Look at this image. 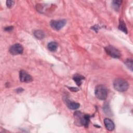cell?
Returning <instances> with one entry per match:
<instances>
[{"instance_id": "cell-1", "label": "cell", "mask_w": 133, "mask_h": 133, "mask_svg": "<svg viewBox=\"0 0 133 133\" xmlns=\"http://www.w3.org/2000/svg\"><path fill=\"white\" fill-rule=\"evenodd\" d=\"M113 87L117 91L124 92L128 89L129 85L126 80L121 78H118L114 80L113 82Z\"/></svg>"}, {"instance_id": "cell-2", "label": "cell", "mask_w": 133, "mask_h": 133, "mask_svg": "<svg viewBox=\"0 0 133 133\" xmlns=\"http://www.w3.org/2000/svg\"><path fill=\"white\" fill-rule=\"evenodd\" d=\"M74 117L77 125H84L87 127L89 122L90 116L88 115H83L81 112L76 111L74 113Z\"/></svg>"}, {"instance_id": "cell-3", "label": "cell", "mask_w": 133, "mask_h": 133, "mask_svg": "<svg viewBox=\"0 0 133 133\" xmlns=\"http://www.w3.org/2000/svg\"><path fill=\"white\" fill-rule=\"evenodd\" d=\"M95 94L98 99L101 100H105L108 96L107 88L103 85H98L96 87Z\"/></svg>"}, {"instance_id": "cell-4", "label": "cell", "mask_w": 133, "mask_h": 133, "mask_svg": "<svg viewBox=\"0 0 133 133\" xmlns=\"http://www.w3.org/2000/svg\"><path fill=\"white\" fill-rule=\"evenodd\" d=\"M105 51L106 53L110 56L111 57L114 58H118L121 57V52L120 51L116 49L115 47L112 45L107 46L104 48Z\"/></svg>"}, {"instance_id": "cell-5", "label": "cell", "mask_w": 133, "mask_h": 133, "mask_svg": "<svg viewBox=\"0 0 133 133\" xmlns=\"http://www.w3.org/2000/svg\"><path fill=\"white\" fill-rule=\"evenodd\" d=\"M9 50L11 55H17L22 54L23 51V48L21 44H15L10 46Z\"/></svg>"}, {"instance_id": "cell-6", "label": "cell", "mask_w": 133, "mask_h": 133, "mask_svg": "<svg viewBox=\"0 0 133 133\" xmlns=\"http://www.w3.org/2000/svg\"><path fill=\"white\" fill-rule=\"evenodd\" d=\"M66 22V21L65 19H61L59 20H51L50 21V24L54 29L56 30H59L65 25Z\"/></svg>"}, {"instance_id": "cell-7", "label": "cell", "mask_w": 133, "mask_h": 133, "mask_svg": "<svg viewBox=\"0 0 133 133\" xmlns=\"http://www.w3.org/2000/svg\"><path fill=\"white\" fill-rule=\"evenodd\" d=\"M19 77L20 81L22 82L28 83L32 81L33 80L32 76L26 72L22 70H20L19 72Z\"/></svg>"}, {"instance_id": "cell-8", "label": "cell", "mask_w": 133, "mask_h": 133, "mask_svg": "<svg viewBox=\"0 0 133 133\" xmlns=\"http://www.w3.org/2000/svg\"><path fill=\"white\" fill-rule=\"evenodd\" d=\"M105 128L109 131H112L114 129L115 125L113 121L108 118H105L103 121Z\"/></svg>"}, {"instance_id": "cell-9", "label": "cell", "mask_w": 133, "mask_h": 133, "mask_svg": "<svg viewBox=\"0 0 133 133\" xmlns=\"http://www.w3.org/2000/svg\"><path fill=\"white\" fill-rule=\"evenodd\" d=\"M66 105L68 107L72 110H76L78 109L80 105L78 103L74 102V101H68L66 102Z\"/></svg>"}, {"instance_id": "cell-10", "label": "cell", "mask_w": 133, "mask_h": 133, "mask_svg": "<svg viewBox=\"0 0 133 133\" xmlns=\"http://www.w3.org/2000/svg\"><path fill=\"white\" fill-rule=\"evenodd\" d=\"M73 79L75 82L76 84L79 86L82 84V81L84 79V77L80 74H75Z\"/></svg>"}, {"instance_id": "cell-11", "label": "cell", "mask_w": 133, "mask_h": 133, "mask_svg": "<svg viewBox=\"0 0 133 133\" xmlns=\"http://www.w3.org/2000/svg\"><path fill=\"white\" fill-rule=\"evenodd\" d=\"M58 47V44L55 42H51L48 44V49L51 51H55Z\"/></svg>"}, {"instance_id": "cell-12", "label": "cell", "mask_w": 133, "mask_h": 133, "mask_svg": "<svg viewBox=\"0 0 133 133\" xmlns=\"http://www.w3.org/2000/svg\"><path fill=\"white\" fill-rule=\"evenodd\" d=\"M34 35L35 36L36 38L39 39H41L44 38L45 37V34L43 32V31L41 30H36L34 32Z\"/></svg>"}, {"instance_id": "cell-13", "label": "cell", "mask_w": 133, "mask_h": 133, "mask_svg": "<svg viewBox=\"0 0 133 133\" xmlns=\"http://www.w3.org/2000/svg\"><path fill=\"white\" fill-rule=\"evenodd\" d=\"M118 29L119 30H121L122 31H123V32H124L126 34H127L128 33L126 24L123 20L119 21V25H118Z\"/></svg>"}, {"instance_id": "cell-14", "label": "cell", "mask_w": 133, "mask_h": 133, "mask_svg": "<svg viewBox=\"0 0 133 133\" xmlns=\"http://www.w3.org/2000/svg\"><path fill=\"white\" fill-rule=\"evenodd\" d=\"M125 64L128 67L129 69H130L131 71H132V60L131 59H127L125 62Z\"/></svg>"}, {"instance_id": "cell-15", "label": "cell", "mask_w": 133, "mask_h": 133, "mask_svg": "<svg viewBox=\"0 0 133 133\" xmlns=\"http://www.w3.org/2000/svg\"><path fill=\"white\" fill-rule=\"evenodd\" d=\"M122 1H113L112 2L113 6L115 9H118L119 7L121 4Z\"/></svg>"}, {"instance_id": "cell-16", "label": "cell", "mask_w": 133, "mask_h": 133, "mask_svg": "<svg viewBox=\"0 0 133 133\" xmlns=\"http://www.w3.org/2000/svg\"><path fill=\"white\" fill-rule=\"evenodd\" d=\"M14 3H15V2L14 1H6V5L9 8H11L14 6Z\"/></svg>"}, {"instance_id": "cell-17", "label": "cell", "mask_w": 133, "mask_h": 133, "mask_svg": "<svg viewBox=\"0 0 133 133\" xmlns=\"http://www.w3.org/2000/svg\"><path fill=\"white\" fill-rule=\"evenodd\" d=\"M71 90H72V91H76L77 90H78V89L76 88V87H72L71 88H69Z\"/></svg>"}, {"instance_id": "cell-18", "label": "cell", "mask_w": 133, "mask_h": 133, "mask_svg": "<svg viewBox=\"0 0 133 133\" xmlns=\"http://www.w3.org/2000/svg\"><path fill=\"white\" fill-rule=\"evenodd\" d=\"M12 29H13V27H12V26H9V27H7V28H5V30L7 31H11Z\"/></svg>"}]
</instances>
